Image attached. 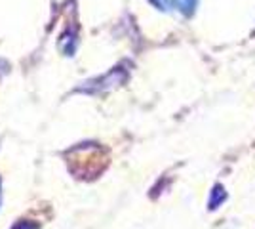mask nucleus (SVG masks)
<instances>
[{
	"instance_id": "f03ea898",
	"label": "nucleus",
	"mask_w": 255,
	"mask_h": 229,
	"mask_svg": "<svg viewBox=\"0 0 255 229\" xmlns=\"http://www.w3.org/2000/svg\"><path fill=\"white\" fill-rule=\"evenodd\" d=\"M15 229H36V228L31 226V224H19V226H15Z\"/></svg>"
},
{
	"instance_id": "f257e3e1",
	"label": "nucleus",
	"mask_w": 255,
	"mask_h": 229,
	"mask_svg": "<svg viewBox=\"0 0 255 229\" xmlns=\"http://www.w3.org/2000/svg\"><path fill=\"white\" fill-rule=\"evenodd\" d=\"M225 201V189H221V186H217L213 189L212 193V201H210V207L212 208H217L219 203H223Z\"/></svg>"
}]
</instances>
